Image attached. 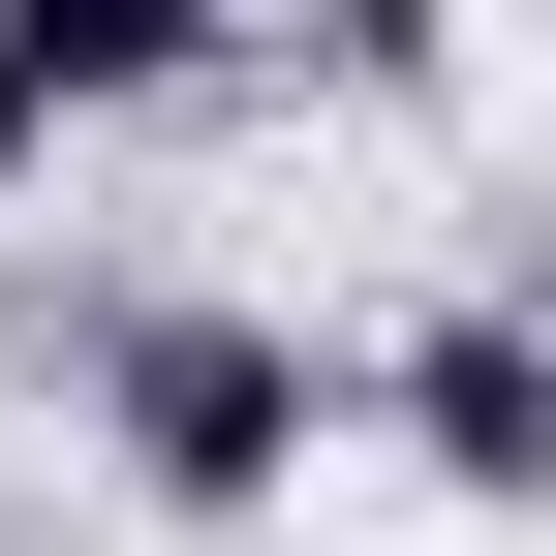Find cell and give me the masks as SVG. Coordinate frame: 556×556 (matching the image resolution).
Wrapping results in <instances>:
<instances>
[{
	"label": "cell",
	"instance_id": "obj_4",
	"mask_svg": "<svg viewBox=\"0 0 556 556\" xmlns=\"http://www.w3.org/2000/svg\"><path fill=\"white\" fill-rule=\"evenodd\" d=\"M309 31L371 62V93H433V62H464V0H309Z\"/></svg>",
	"mask_w": 556,
	"mask_h": 556
},
{
	"label": "cell",
	"instance_id": "obj_1",
	"mask_svg": "<svg viewBox=\"0 0 556 556\" xmlns=\"http://www.w3.org/2000/svg\"><path fill=\"white\" fill-rule=\"evenodd\" d=\"M309 402H340V371L248 309V278H155V309H93V464H124L155 526H248V495H309Z\"/></svg>",
	"mask_w": 556,
	"mask_h": 556
},
{
	"label": "cell",
	"instance_id": "obj_2",
	"mask_svg": "<svg viewBox=\"0 0 556 556\" xmlns=\"http://www.w3.org/2000/svg\"><path fill=\"white\" fill-rule=\"evenodd\" d=\"M371 402H402V464H433V495H556V340L495 309V278H464V309L402 340Z\"/></svg>",
	"mask_w": 556,
	"mask_h": 556
},
{
	"label": "cell",
	"instance_id": "obj_3",
	"mask_svg": "<svg viewBox=\"0 0 556 556\" xmlns=\"http://www.w3.org/2000/svg\"><path fill=\"white\" fill-rule=\"evenodd\" d=\"M248 0H0V93L31 124H124V93H217Z\"/></svg>",
	"mask_w": 556,
	"mask_h": 556
}]
</instances>
